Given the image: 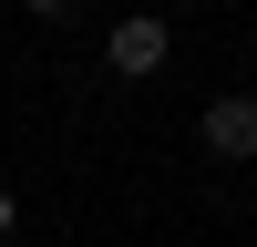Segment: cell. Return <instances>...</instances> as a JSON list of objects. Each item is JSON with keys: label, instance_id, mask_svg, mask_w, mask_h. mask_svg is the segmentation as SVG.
Returning <instances> with one entry per match:
<instances>
[{"label": "cell", "instance_id": "cell-2", "mask_svg": "<svg viewBox=\"0 0 257 247\" xmlns=\"http://www.w3.org/2000/svg\"><path fill=\"white\" fill-rule=\"evenodd\" d=\"M196 144H206L216 165H247V155H257V93H216V103L196 113Z\"/></svg>", "mask_w": 257, "mask_h": 247}, {"label": "cell", "instance_id": "cell-3", "mask_svg": "<svg viewBox=\"0 0 257 247\" xmlns=\"http://www.w3.org/2000/svg\"><path fill=\"white\" fill-rule=\"evenodd\" d=\"M0 237H21V196H11V185H0Z\"/></svg>", "mask_w": 257, "mask_h": 247}, {"label": "cell", "instance_id": "cell-4", "mask_svg": "<svg viewBox=\"0 0 257 247\" xmlns=\"http://www.w3.org/2000/svg\"><path fill=\"white\" fill-rule=\"evenodd\" d=\"M21 11H31V21H62V11H72V0H21Z\"/></svg>", "mask_w": 257, "mask_h": 247}, {"label": "cell", "instance_id": "cell-1", "mask_svg": "<svg viewBox=\"0 0 257 247\" xmlns=\"http://www.w3.org/2000/svg\"><path fill=\"white\" fill-rule=\"evenodd\" d=\"M103 62H113L123 82H155L165 62H175V21L165 11H123L113 31H103Z\"/></svg>", "mask_w": 257, "mask_h": 247}]
</instances>
